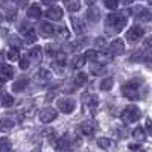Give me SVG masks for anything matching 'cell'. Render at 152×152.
<instances>
[{
    "mask_svg": "<svg viewBox=\"0 0 152 152\" xmlns=\"http://www.w3.org/2000/svg\"><path fill=\"white\" fill-rule=\"evenodd\" d=\"M85 56L84 55H76L73 59H72V67L75 69V70H79V69H82L84 67V64H85Z\"/></svg>",
    "mask_w": 152,
    "mask_h": 152,
    "instance_id": "cell-17",
    "label": "cell"
},
{
    "mask_svg": "<svg viewBox=\"0 0 152 152\" xmlns=\"http://www.w3.org/2000/svg\"><path fill=\"white\" fill-rule=\"evenodd\" d=\"M62 15H64V12H62V9H61L59 6H50V8L46 11V17L50 18V20H55V21L61 20Z\"/></svg>",
    "mask_w": 152,
    "mask_h": 152,
    "instance_id": "cell-12",
    "label": "cell"
},
{
    "mask_svg": "<svg viewBox=\"0 0 152 152\" xmlns=\"http://www.w3.org/2000/svg\"><path fill=\"white\" fill-rule=\"evenodd\" d=\"M29 56H31L32 61H37V62H38V61L43 58V47H38V46L32 47L31 52H29Z\"/></svg>",
    "mask_w": 152,
    "mask_h": 152,
    "instance_id": "cell-18",
    "label": "cell"
},
{
    "mask_svg": "<svg viewBox=\"0 0 152 152\" xmlns=\"http://www.w3.org/2000/svg\"><path fill=\"white\" fill-rule=\"evenodd\" d=\"M9 43H11L12 46H14V49H18V47L21 46L20 40H14V38H11V40H9Z\"/></svg>",
    "mask_w": 152,
    "mask_h": 152,
    "instance_id": "cell-39",
    "label": "cell"
},
{
    "mask_svg": "<svg viewBox=\"0 0 152 152\" xmlns=\"http://www.w3.org/2000/svg\"><path fill=\"white\" fill-rule=\"evenodd\" d=\"M0 104H2V107H5V108H11L12 105H14V97H12L11 94H3L2 99H0Z\"/></svg>",
    "mask_w": 152,
    "mask_h": 152,
    "instance_id": "cell-27",
    "label": "cell"
},
{
    "mask_svg": "<svg viewBox=\"0 0 152 152\" xmlns=\"http://www.w3.org/2000/svg\"><path fill=\"white\" fill-rule=\"evenodd\" d=\"M6 2H8V0H0V8H3V6H6Z\"/></svg>",
    "mask_w": 152,
    "mask_h": 152,
    "instance_id": "cell-44",
    "label": "cell"
},
{
    "mask_svg": "<svg viewBox=\"0 0 152 152\" xmlns=\"http://www.w3.org/2000/svg\"><path fill=\"white\" fill-rule=\"evenodd\" d=\"M148 2H149V3H152V0H148Z\"/></svg>",
    "mask_w": 152,
    "mask_h": 152,
    "instance_id": "cell-48",
    "label": "cell"
},
{
    "mask_svg": "<svg viewBox=\"0 0 152 152\" xmlns=\"http://www.w3.org/2000/svg\"><path fill=\"white\" fill-rule=\"evenodd\" d=\"M96 49H99V47H105V38H102V37H100V38H97V40H96Z\"/></svg>",
    "mask_w": 152,
    "mask_h": 152,
    "instance_id": "cell-38",
    "label": "cell"
},
{
    "mask_svg": "<svg viewBox=\"0 0 152 152\" xmlns=\"http://www.w3.org/2000/svg\"><path fill=\"white\" fill-rule=\"evenodd\" d=\"M140 88H142V82L138 79H132L122 87V93L125 97H128L131 100H138L140 99Z\"/></svg>",
    "mask_w": 152,
    "mask_h": 152,
    "instance_id": "cell-1",
    "label": "cell"
},
{
    "mask_svg": "<svg viewBox=\"0 0 152 152\" xmlns=\"http://www.w3.org/2000/svg\"><path fill=\"white\" fill-rule=\"evenodd\" d=\"M35 152H38V151H35Z\"/></svg>",
    "mask_w": 152,
    "mask_h": 152,
    "instance_id": "cell-49",
    "label": "cell"
},
{
    "mask_svg": "<svg viewBox=\"0 0 152 152\" xmlns=\"http://www.w3.org/2000/svg\"><path fill=\"white\" fill-rule=\"evenodd\" d=\"M81 145V140L78 138H72V137H61L53 143V148L56 149V152H70V151H75Z\"/></svg>",
    "mask_w": 152,
    "mask_h": 152,
    "instance_id": "cell-2",
    "label": "cell"
},
{
    "mask_svg": "<svg viewBox=\"0 0 152 152\" xmlns=\"http://www.w3.org/2000/svg\"><path fill=\"white\" fill-rule=\"evenodd\" d=\"M40 15H41V9L38 5H32L28 9V17L29 18H40Z\"/></svg>",
    "mask_w": 152,
    "mask_h": 152,
    "instance_id": "cell-24",
    "label": "cell"
},
{
    "mask_svg": "<svg viewBox=\"0 0 152 152\" xmlns=\"http://www.w3.org/2000/svg\"><path fill=\"white\" fill-rule=\"evenodd\" d=\"M24 40H26L28 43H31V44L37 41V34H35V31H34L32 28H31L28 32H24Z\"/></svg>",
    "mask_w": 152,
    "mask_h": 152,
    "instance_id": "cell-30",
    "label": "cell"
},
{
    "mask_svg": "<svg viewBox=\"0 0 152 152\" xmlns=\"http://www.w3.org/2000/svg\"><path fill=\"white\" fill-rule=\"evenodd\" d=\"M70 21H72V24H73V29H75V32L76 34H82L84 31H85V28H84V24H82V21L79 20V18H76V17H72L70 18Z\"/></svg>",
    "mask_w": 152,
    "mask_h": 152,
    "instance_id": "cell-20",
    "label": "cell"
},
{
    "mask_svg": "<svg viewBox=\"0 0 152 152\" xmlns=\"http://www.w3.org/2000/svg\"><path fill=\"white\" fill-rule=\"evenodd\" d=\"M28 85H29V79H28V78H20L18 81H15L14 84H12V91L20 93V91H23Z\"/></svg>",
    "mask_w": 152,
    "mask_h": 152,
    "instance_id": "cell-15",
    "label": "cell"
},
{
    "mask_svg": "<svg viewBox=\"0 0 152 152\" xmlns=\"http://www.w3.org/2000/svg\"><path fill=\"white\" fill-rule=\"evenodd\" d=\"M110 52L113 55H123L125 53V43L120 40V38L113 40L111 44H110Z\"/></svg>",
    "mask_w": 152,
    "mask_h": 152,
    "instance_id": "cell-8",
    "label": "cell"
},
{
    "mask_svg": "<svg viewBox=\"0 0 152 152\" xmlns=\"http://www.w3.org/2000/svg\"><path fill=\"white\" fill-rule=\"evenodd\" d=\"M120 2H122L123 5H131V3H132V0H120Z\"/></svg>",
    "mask_w": 152,
    "mask_h": 152,
    "instance_id": "cell-43",
    "label": "cell"
},
{
    "mask_svg": "<svg viewBox=\"0 0 152 152\" xmlns=\"http://www.w3.org/2000/svg\"><path fill=\"white\" fill-rule=\"evenodd\" d=\"M18 61H20V69H21V70H26V69L29 67V59H28V56H23V58H20Z\"/></svg>",
    "mask_w": 152,
    "mask_h": 152,
    "instance_id": "cell-37",
    "label": "cell"
},
{
    "mask_svg": "<svg viewBox=\"0 0 152 152\" xmlns=\"http://www.w3.org/2000/svg\"><path fill=\"white\" fill-rule=\"evenodd\" d=\"M3 21V17H2V14H0V23H2Z\"/></svg>",
    "mask_w": 152,
    "mask_h": 152,
    "instance_id": "cell-47",
    "label": "cell"
},
{
    "mask_svg": "<svg viewBox=\"0 0 152 152\" xmlns=\"http://www.w3.org/2000/svg\"><path fill=\"white\" fill-rule=\"evenodd\" d=\"M146 128H148V131L152 134V119H146Z\"/></svg>",
    "mask_w": 152,
    "mask_h": 152,
    "instance_id": "cell-40",
    "label": "cell"
},
{
    "mask_svg": "<svg viewBox=\"0 0 152 152\" xmlns=\"http://www.w3.org/2000/svg\"><path fill=\"white\" fill-rule=\"evenodd\" d=\"M12 149V143L8 137H2L0 138V152H11Z\"/></svg>",
    "mask_w": 152,
    "mask_h": 152,
    "instance_id": "cell-23",
    "label": "cell"
},
{
    "mask_svg": "<svg viewBox=\"0 0 152 152\" xmlns=\"http://www.w3.org/2000/svg\"><path fill=\"white\" fill-rule=\"evenodd\" d=\"M56 108L64 114H72L76 108V102L72 97H61L56 100Z\"/></svg>",
    "mask_w": 152,
    "mask_h": 152,
    "instance_id": "cell-5",
    "label": "cell"
},
{
    "mask_svg": "<svg viewBox=\"0 0 152 152\" xmlns=\"http://www.w3.org/2000/svg\"><path fill=\"white\" fill-rule=\"evenodd\" d=\"M104 3H105V6L110 8V9H116V8L119 6V0H104Z\"/></svg>",
    "mask_w": 152,
    "mask_h": 152,
    "instance_id": "cell-34",
    "label": "cell"
},
{
    "mask_svg": "<svg viewBox=\"0 0 152 152\" xmlns=\"http://www.w3.org/2000/svg\"><path fill=\"white\" fill-rule=\"evenodd\" d=\"M140 116H142L140 108L135 107V105H128L122 113V120L125 123H134L140 119Z\"/></svg>",
    "mask_w": 152,
    "mask_h": 152,
    "instance_id": "cell-4",
    "label": "cell"
},
{
    "mask_svg": "<svg viewBox=\"0 0 152 152\" xmlns=\"http://www.w3.org/2000/svg\"><path fill=\"white\" fill-rule=\"evenodd\" d=\"M58 34H59V37H61V38H66V40L70 37V32H69V29H67L66 26H61V28H59V31H58Z\"/></svg>",
    "mask_w": 152,
    "mask_h": 152,
    "instance_id": "cell-35",
    "label": "cell"
},
{
    "mask_svg": "<svg viewBox=\"0 0 152 152\" xmlns=\"http://www.w3.org/2000/svg\"><path fill=\"white\" fill-rule=\"evenodd\" d=\"M66 3V8L70 11V12H76L81 9V2L79 0H64Z\"/></svg>",
    "mask_w": 152,
    "mask_h": 152,
    "instance_id": "cell-19",
    "label": "cell"
},
{
    "mask_svg": "<svg viewBox=\"0 0 152 152\" xmlns=\"http://www.w3.org/2000/svg\"><path fill=\"white\" fill-rule=\"evenodd\" d=\"M84 56H85V59H87V61H90V62H96V61H97V58H99V52H97V50H94V49H90V50H87V52L84 53Z\"/></svg>",
    "mask_w": 152,
    "mask_h": 152,
    "instance_id": "cell-26",
    "label": "cell"
},
{
    "mask_svg": "<svg viewBox=\"0 0 152 152\" xmlns=\"http://www.w3.org/2000/svg\"><path fill=\"white\" fill-rule=\"evenodd\" d=\"M107 24L110 28H113L114 32H120L126 24V15L122 14V12H113L107 17Z\"/></svg>",
    "mask_w": 152,
    "mask_h": 152,
    "instance_id": "cell-3",
    "label": "cell"
},
{
    "mask_svg": "<svg viewBox=\"0 0 152 152\" xmlns=\"http://www.w3.org/2000/svg\"><path fill=\"white\" fill-rule=\"evenodd\" d=\"M90 72L97 76V75H102V73L105 72V67H104V64H97V61H96V62H91Z\"/></svg>",
    "mask_w": 152,
    "mask_h": 152,
    "instance_id": "cell-28",
    "label": "cell"
},
{
    "mask_svg": "<svg viewBox=\"0 0 152 152\" xmlns=\"http://www.w3.org/2000/svg\"><path fill=\"white\" fill-rule=\"evenodd\" d=\"M14 78V69H12L9 64H2L0 66V79L3 82L6 81H11Z\"/></svg>",
    "mask_w": 152,
    "mask_h": 152,
    "instance_id": "cell-9",
    "label": "cell"
},
{
    "mask_svg": "<svg viewBox=\"0 0 152 152\" xmlns=\"http://www.w3.org/2000/svg\"><path fill=\"white\" fill-rule=\"evenodd\" d=\"M15 18H17V11H15V9H9V11L6 12V20L14 21Z\"/></svg>",
    "mask_w": 152,
    "mask_h": 152,
    "instance_id": "cell-36",
    "label": "cell"
},
{
    "mask_svg": "<svg viewBox=\"0 0 152 152\" xmlns=\"http://www.w3.org/2000/svg\"><path fill=\"white\" fill-rule=\"evenodd\" d=\"M113 145V142L110 140V138H97V146L99 148H102V149H108L110 146Z\"/></svg>",
    "mask_w": 152,
    "mask_h": 152,
    "instance_id": "cell-32",
    "label": "cell"
},
{
    "mask_svg": "<svg viewBox=\"0 0 152 152\" xmlns=\"http://www.w3.org/2000/svg\"><path fill=\"white\" fill-rule=\"evenodd\" d=\"M145 46H146V47H149V49H152V37H148V38H146Z\"/></svg>",
    "mask_w": 152,
    "mask_h": 152,
    "instance_id": "cell-41",
    "label": "cell"
},
{
    "mask_svg": "<svg viewBox=\"0 0 152 152\" xmlns=\"http://www.w3.org/2000/svg\"><path fill=\"white\" fill-rule=\"evenodd\" d=\"M8 59L9 61H18V49H9L8 50Z\"/></svg>",
    "mask_w": 152,
    "mask_h": 152,
    "instance_id": "cell-33",
    "label": "cell"
},
{
    "mask_svg": "<svg viewBox=\"0 0 152 152\" xmlns=\"http://www.w3.org/2000/svg\"><path fill=\"white\" fill-rule=\"evenodd\" d=\"M129 148H131L132 151H135V149H138V148H140V146H138V145H129Z\"/></svg>",
    "mask_w": 152,
    "mask_h": 152,
    "instance_id": "cell-45",
    "label": "cell"
},
{
    "mask_svg": "<svg viewBox=\"0 0 152 152\" xmlns=\"http://www.w3.org/2000/svg\"><path fill=\"white\" fill-rule=\"evenodd\" d=\"M52 79V73H50L47 69H41V70H38L34 76V81L38 82V84H44L47 81Z\"/></svg>",
    "mask_w": 152,
    "mask_h": 152,
    "instance_id": "cell-11",
    "label": "cell"
},
{
    "mask_svg": "<svg viewBox=\"0 0 152 152\" xmlns=\"http://www.w3.org/2000/svg\"><path fill=\"white\" fill-rule=\"evenodd\" d=\"M87 18L88 21H91V23H97L100 20V12L96 6H90L87 9Z\"/></svg>",
    "mask_w": 152,
    "mask_h": 152,
    "instance_id": "cell-14",
    "label": "cell"
},
{
    "mask_svg": "<svg viewBox=\"0 0 152 152\" xmlns=\"http://www.w3.org/2000/svg\"><path fill=\"white\" fill-rule=\"evenodd\" d=\"M58 116V111L52 107H47V108H43L40 111V114H38V117H40V120L43 123H50V122H53Z\"/></svg>",
    "mask_w": 152,
    "mask_h": 152,
    "instance_id": "cell-7",
    "label": "cell"
},
{
    "mask_svg": "<svg viewBox=\"0 0 152 152\" xmlns=\"http://www.w3.org/2000/svg\"><path fill=\"white\" fill-rule=\"evenodd\" d=\"M85 2H87V3H90V5H91V3H94V2H96V0H85Z\"/></svg>",
    "mask_w": 152,
    "mask_h": 152,
    "instance_id": "cell-46",
    "label": "cell"
},
{
    "mask_svg": "<svg viewBox=\"0 0 152 152\" xmlns=\"http://www.w3.org/2000/svg\"><path fill=\"white\" fill-rule=\"evenodd\" d=\"M55 2H56V0H43L44 5H55Z\"/></svg>",
    "mask_w": 152,
    "mask_h": 152,
    "instance_id": "cell-42",
    "label": "cell"
},
{
    "mask_svg": "<svg viewBox=\"0 0 152 152\" xmlns=\"http://www.w3.org/2000/svg\"><path fill=\"white\" fill-rule=\"evenodd\" d=\"M12 126H14V122L9 120V119H5V120L0 122V131H2V132L11 131V129H12Z\"/></svg>",
    "mask_w": 152,
    "mask_h": 152,
    "instance_id": "cell-29",
    "label": "cell"
},
{
    "mask_svg": "<svg viewBox=\"0 0 152 152\" xmlns=\"http://www.w3.org/2000/svg\"><path fill=\"white\" fill-rule=\"evenodd\" d=\"M87 81H88V76H87V73H82V72L76 73V76H75V85L82 87V85H85V82H87Z\"/></svg>",
    "mask_w": 152,
    "mask_h": 152,
    "instance_id": "cell-25",
    "label": "cell"
},
{
    "mask_svg": "<svg viewBox=\"0 0 152 152\" xmlns=\"http://www.w3.org/2000/svg\"><path fill=\"white\" fill-rule=\"evenodd\" d=\"M134 15L137 17V20H140V21H149L152 18V12H149L143 6H137L134 9Z\"/></svg>",
    "mask_w": 152,
    "mask_h": 152,
    "instance_id": "cell-10",
    "label": "cell"
},
{
    "mask_svg": "<svg viewBox=\"0 0 152 152\" xmlns=\"http://www.w3.org/2000/svg\"><path fill=\"white\" fill-rule=\"evenodd\" d=\"M132 137L135 138L137 142H145L146 140V134H145V129L142 126H137V128L132 131Z\"/></svg>",
    "mask_w": 152,
    "mask_h": 152,
    "instance_id": "cell-22",
    "label": "cell"
},
{
    "mask_svg": "<svg viewBox=\"0 0 152 152\" xmlns=\"http://www.w3.org/2000/svg\"><path fill=\"white\" fill-rule=\"evenodd\" d=\"M79 129L84 135H93L94 131H96V126H94V122H90V120H87V122H82L81 126H79Z\"/></svg>",
    "mask_w": 152,
    "mask_h": 152,
    "instance_id": "cell-13",
    "label": "cell"
},
{
    "mask_svg": "<svg viewBox=\"0 0 152 152\" xmlns=\"http://www.w3.org/2000/svg\"><path fill=\"white\" fill-rule=\"evenodd\" d=\"M143 35H145V29L142 26H138V24H134V26L129 28L128 32H126V40L129 43H135V41L140 40Z\"/></svg>",
    "mask_w": 152,
    "mask_h": 152,
    "instance_id": "cell-6",
    "label": "cell"
},
{
    "mask_svg": "<svg viewBox=\"0 0 152 152\" xmlns=\"http://www.w3.org/2000/svg\"><path fill=\"white\" fill-rule=\"evenodd\" d=\"M113 84H114L113 78H107V79H104L102 82H100V90H104V91L111 90V88H113Z\"/></svg>",
    "mask_w": 152,
    "mask_h": 152,
    "instance_id": "cell-31",
    "label": "cell"
},
{
    "mask_svg": "<svg viewBox=\"0 0 152 152\" xmlns=\"http://www.w3.org/2000/svg\"><path fill=\"white\" fill-rule=\"evenodd\" d=\"M88 99H87V105H88V108H90V111H96L97 110V105H99V99H97V96L96 94H91V96H87Z\"/></svg>",
    "mask_w": 152,
    "mask_h": 152,
    "instance_id": "cell-21",
    "label": "cell"
},
{
    "mask_svg": "<svg viewBox=\"0 0 152 152\" xmlns=\"http://www.w3.org/2000/svg\"><path fill=\"white\" fill-rule=\"evenodd\" d=\"M40 31H41V34L46 35V37H50V35L55 34L53 24H50V23H47V21H43V23L40 24Z\"/></svg>",
    "mask_w": 152,
    "mask_h": 152,
    "instance_id": "cell-16",
    "label": "cell"
}]
</instances>
